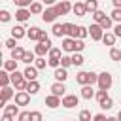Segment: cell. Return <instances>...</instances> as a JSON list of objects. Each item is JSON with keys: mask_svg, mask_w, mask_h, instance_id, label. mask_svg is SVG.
Returning a JSON list of instances; mask_svg holds the SVG:
<instances>
[{"mask_svg": "<svg viewBox=\"0 0 121 121\" xmlns=\"http://www.w3.org/2000/svg\"><path fill=\"white\" fill-rule=\"evenodd\" d=\"M9 81H11V78L8 76V72H6V70H2V72H0V83H2V87L6 89Z\"/></svg>", "mask_w": 121, "mask_h": 121, "instance_id": "25", "label": "cell"}, {"mask_svg": "<svg viewBox=\"0 0 121 121\" xmlns=\"http://www.w3.org/2000/svg\"><path fill=\"white\" fill-rule=\"evenodd\" d=\"M62 49H64V51H74V53H76V40H74V38H64Z\"/></svg>", "mask_w": 121, "mask_h": 121, "instance_id": "11", "label": "cell"}, {"mask_svg": "<svg viewBox=\"0 0 121 121\" xmlns=\"http://www.w3.org/2000/svg\"><path fill=\"white\" fill-rule=\"evenodd\" d=\"M59 57H60V49L53 47V49L49 51V59H59Z\"/></svg>", "mask_w": 121, "mask_h": 121, "instance_id": "43", "label": "cell"}, {"mask_svg": "<svg viewBox=\"0 0 121 121\" xmlns=\"http://www.w3.org/2000/svg\"><path fill=\"white\" fill-rule=\"evenodd\" d=\"M47 40H49V38H47L45 30H42V32H40V40H38V42H47Z\"/></svg>", "mask_w": 121, "mask_h": 121, "instance_id": "51", "label": "cell"}, {"mask_svg": "<svg viewBox=\"0 0 121 121\" xmlns=\"http://www.w3.org/2000/svg\"><path fill=\"white\" fill-rule=\"evenodd\" d=\"M70 64H72V57H60V68L66 70Z\"/></svg>", "mask_w": 121, "mask_h": 121, "instance_id": "34", "label": "cell"}, {"mask_svg": "<svg viewBox=\"0 0 121 121\" xmlns=\"http://www.w3.org/2000/svg\"><path fill=\"white\" fill-rule=\"evenodd\" d=\"M28 17H30V9H17V13H15V19L21 21V23L26 21Z\"/></svg>", "mask_w": 121, "mask_h": 121, "instance_id": "18", "label": "cell"}, {"mask_svg": "<svg viewBox=\"0 0 121 121\" xmlns=\"http://www.w3.org/2000/svg\"><path fill=\"white\" fill-rule=\"evenodd\" d=\"M83 47H85L83 40H76V51H83Z\"/></svg>", "mask_w": 121, "mask_h": 121, "instance_id": "49", "label": "cell"}, {"mask_svg": "<svg viewBox=\"0 0 121 121\" xmlns=\"http://www.w3.org/2000/svg\"><path fill=\"white\" fill-rule=\"evenodd\" d=\"M89 79H91V76H89V72H79L78 76H76V81L79 83V85H89Z\"/></svg>", "mask_w": 121, "mask_h": 121, "instance_id": "12", "label": "cell"}, {"mask_svg": "<svg viewBox=\"0 0 121 121\" xmlns=\"http://www.w3.org/2000/svg\"><path fill=\"white\" fill-rule=\"evenodd\" d=\"M72 64H74V66H81V64H83V57H81L79 53H74V57H72Z\"/></svg>", "mask_w": 121, "mask_h": 121, "instance_id": "31", "label": "cell"}, {"mask_svg": "<svg viewBox=\"0 0 121 121\" xmlns=\"http://www.w3.org/2000/svg\"><path fill=\"white\" fill-rule=\"evenodd\" d=\"M108 121H117V117H108Z\"/></svg>", "mask_w": 121, "mask_h": 121, "instance_id": "55", "label": "cell"}, {"mask_svg": "<svg viewBox=\"0 0 121 121\" xmlns=\"http://www.w3.org/2000/svg\"><path fill=\"white\" fill-rule=\"evenodd\" d=\"M25 53H26V51H25L23 47H15V49L11 51V60H17V62H19V60H23Z\"/></svg>", "mask_w": 121, "mask_h": 121, "instance_id": "13", "label": "cell"}, {"mask_svg": "<svg viewBox=\"0 0 121 121\" xmlns=\"http://www.w3.org/2000/svg\"><path fill=\"white\" fill-rule=\"evenodd\" d=\"M98 87H100V91H108L112 87V74L110 72L98 74Z\"/></svg>", "mask_w": 121, "mask_h": 121, "instance_id": "1", "label": "cell"}, {"mask_svg": "<svg viewBox=\"0 0 121 121\" xmlns=\"http://www.w3.org/2000/svg\"><path fill=\"white\" fill-rule=\"evenodd\" d=\"M79 121H91V112L89 110H81L79 112Z\"/></svg>", "mask_w": 121, "mask_h": 121, "instance_id": "35", "label": "cell"}, {"mask_svg": "<svg viewBox=\"0 0 121 121\" xmlns=\"http://www.w3.org/2000/svg\"><path fill=\"white\" fill-rule=\"evenodd\" d=\"M30 102V95L26 93V91H19L17 95H15V104L17 106H26Z\"/></svg>", "mask_w": 121, "mask_h": 121, "instance_id": "3", "label": "cell"}, {"mask_svg": "<svg viewBox=\"0 0 121 121\" xmlns=\"http://www.w3.org/2000/svg\"><path fill=\"white\" fill-rule=\"evenodd\" d=\"M72 9H74V13H76V15H79V17H83V15L87 13V9H85V4H79V2H76Z\"/></svg>", "mask_w": 121, "mask_h": 121, "instance_id": "20", "label": "cell"}, {"mask_svg": "<svg viewBox=\"0 0 121 121\" xmlns=\"http://www.w3.org/2000/svg\"><path fill=\"white\" fill-rule=\"evenodd\" d=\"M30 13H43V8H42V4H40V2H34V4L30 6Z\"/></svg>", "mask_w": 121, "mask_h": 121, "instance_id": "29", "label": "cell"}, {"mask_svg": "<svg viewBox=\"0 0 121 121\" xmlns=\"http://www.w3.org/2000/svg\"><path fill=\"white\" fill-rule=\"evenodd\" d=\"M17 112H19V110H17V104H11V106H6V113H8V115H11V117H13V115H15Z\"/></svg>", "mask_w": 121, "mask_h": 121, "instance_id": "37", "label": "cell"}, {"mask_svg": "<svg viewBox=\"0 0 121 121\" xmlns=\"http://www.w3.org/2000/svg\"><path fill=\"white\" fill-rule=\"evenodd\" d=\"M93 121H108V117H106V115H102V113H96V115L93 117Z\"/></svg>", "mask_w": 121, "mask_h": 121, "instance_id": "50", "label": "cell"}, {"mask_svg": "<svg viewBox=\"0 0 121 121\" xmlns=\"http://www.w3.org/2000/svg\"><path fill=\"white\" fill-rule=\"evenodd\" d=\"M78 102H79V98L76 95H66L62 98V106L64 108H74V106H78Z\"/></svg>", "mask_w": 121, "mask_h": 121, "instance_id": "6", "label": "cell"}, {"mask_svg": "<svg viewBox=\"0 0 121 121\" xmlns=\"http://www.w3.org/2000/svg\"><path fill=\"white\" fill-rule=\"evenodd\" d=\"M112 21H117L121 25V9H113L112 11Z\"/></svg>", "mask_w": 121, "mask_h": 121, "instance_id": "39", "label": "cell"}, {"mask_svg": "<svg viewBox=\"0 0 121 121\" xmlns=\"http://www.w3.org/2000/svg\"><path fill=\"white\" fill-rule=\"evenodd\" d=\"M45 64H47V62H45V59H43V57L36 59V68H45Z\"/></svg>", "mask_w": 121, "mask_h": 121, "instance_id": "46", "label": "cell"}, {"mask_svg": "<svg viewBox=\"0 0 121 121\" xmlns=\"http://www.w3.org/2000/svg\"><path fill=\"white\" fill-rule=\"evenodd\" d=\"M117 121H121V110H119V113H117Z\"/></svg>", "mask_w": 121, "mask_h": 121, "instance_id": "56", "label": "cell"}, {"mask_svg": "<svg viewBox=\"0 0 121 121\" xmlns=\"http://www.w3.org/2000/svg\"><path fill=\"white\" fill-rule=\"evenodd\" d=\"M51 30H53V34H55V36H59V38H60V36H64V26H62V25H59V23H55Z\"/></svg>", "mask_w": 121, "mask_h": 121, "instance_id": "26", "label": "cell"}, {"mask_svg": "<svg viewBox=\"0 0 121 121\" xmlns=\"http://www.w3.org/2000/svg\"><path fill=\"white\" fill-rule=\"evenodd\" d=\"M110 57H112L113 60H121V51L115 49V47H112V49H110Z\"/></svg>", "mask_w": 121, "mask_h": 121, "instance_id": "33", "label": "cell"}, {"mask_svg": "<svg viewBox=\"0 0 121 121\" xmlns=\"http://www.w3.org/2000/svg\"><path fill=\"white\" fill-rule=\"evenodd\" d=\"M9 19H11V15H9L6 9H2V11H0V21H2V23H8Z\"/></svg>", "mask_w": 121, "mask_h": 121, "instance_id": "40", "label": "cell"}, {"mask_svg": "<svg viewBox=\"0 0 121 121\" xmlns=\"http://www.w3.org/2000/svg\"><path fill=\"white\" fill-rule=\"evenodd\" d=\"M47 51H51V42H49V40H47V42H38V45H36L34 53H36L38 57H43Z\"/></svg>", "mask_w": 121, "mask_h": 121, "instance_id": "2", "label": "cell"}, {"mask_svg": "<svg viewBox=\"0 0 121 121\" xmlns=\"http://www.w3.org/2000/svg\"><path fill=\"white\" fill-rule=\"evenodd\" d=\"M40 91V83L38 81H28V85H26V93L28 95H36Z\"/></svg>", "mask_w": 121, "mask_h": 121, "instance_id": "22", "label": "cell"}, {"mask_svg": "<svg viewBox=\"0 0 121 121\" xmlns=\"http://www.w3.org/2000/svg\"><path fill=\"white\" fill-rule=\"evenodd\" d=\"M4 70L6 72H11V74L17 72V60H6L4 62Z\"/></svg>", "mask_w": 121, "mask_h": 121, "instance_id": "24", "label": "cell"}, {"mask_svg": "<svg viewBox=\"0 0 121 121\" xmlns=\"http://www.w3.org/2000/svg\"><path fill=\"white\" fill-rule=\"evenodd\" d=\"M87 34H89V28H85V26H78V36H76L78 40H83Z\"/></svg>", "mask_w": 121, "mask_h": 121, "instance_id": "30", "label": "cell"}, {"mask_svg": "<svg viewBox=\"0 0 121 121\" xmlns=\"http://www.w3.org/2000/svg\"><path fill=\"white\" fill-rule=\"evenodd\" d=\"M98 25H100L102 28H106V30H108V28L112 26V19H110V17H106V19H102V21H100Z\"/></svg>", "mask_w": 121, "mask_h": 121, "instance_id": "41", "label": "cell"}, {"mask_svg": "<svg viewBox=\"0 0 121 121\" xmlns=\"http://www.w3.org/2000/svg\"><path fill=\"white\" fill-rule=\"evenodd\" d=\"M72 8H74V6H70L68 2H60V4L55 6V11H57V15H64V13H68Z\"/></svg>", "mask_w": 121, "mask_h": 121, "instance_id": "8", "label": "cell"}, {"mask_svg": "<svg viewBox=\"0 0 121 121\" xmlns=\"http://www.w3.org/2000/svg\"><path fill=\"white\" fill-rule=\"evenodd\" d=\"M42 19H43L45 23H53V21L57 19V11H55V8H49V9H45V11L42 13Z\"/></svg>", "mask_w": 121, "mask_h": 121, "instance_id": "7", "label": "cell"}, {"mask_svg": "<svg viewBox=\"0 0 121 121\" xmlns=\"http://www.w3.org/2000/svg\"><path fill=\"white\" fill-rule=\"evenodd\" d=\"M53 76H55V79H57V81H59V83H62V81H64V79H66V78H68V72H66V70H64V68H57V70H55V74H53Z\"/></svg>", "mask_w": 121, "mask_h": 121, "instance_id": "16", "label": "cell"}, {"mask_svg": "<svg viewBox=\"0 0 121 121\" xmlns=\"http://www.w3.org/2000/svg\"><path fill=\"white\" fill-rule=\"evenodd\" d=\"M47 64H49V66H53V68L57 70V68H59V64H60V59H49V60H47Z\"/></svg>", "mask_w": 121, "mask_h": 121, "instance_id": "44", "label": "cell"}, {"mask_svg": "<svg viewBox=\"0 0 121 121\" xmlns=\"http://www.w3.org/2000/svg\"><path fill=\"white\" fill-rule=\"evenodd\" d=\"M30 121H42V113L40 112H30Z\"/></svg>", "mask_w": 121, "mask_h": 121, "instance_id": "45", "label": "cell"}, {"mask_svg": "<svg viewBox=\"0 0 121 121\" xmlns=\"http://www.w3.org/2000/svg\"><path fill=\"white\" fill-rule=\"evenodd\" d=\"M113 9H121V0H113Z\"/></svg>", "mask_w": 121, "mask_h": 121, "instance_id": "53", "label": "cell"}, {"mask_svg": "<svg viewBox=\"0 0 121 121\" xmlns=\"http://www.w3.org/2000/svg\"><path fill=\"white\" fill-rule=\"evenodd\" d=\"M23 74H25V79H28V81H36V78H38V68H36V66H26Z\"/></svg>", "mask_w": 121, "mask_h": 121, "instance_id": "5", "label": "cell"}, {"mask_svg": "<svg viewBox=\"0 0 121 121\" xmlns=\"http://www.w3.org/2000/svg\"><path fill=\"white\" fill-rule=\"evenodd\" d=\"M96 8H98V4H96L95 0H87V2H85V9H87V11H93V13H95V11H98Z\"/></svg>", "mask_w": 121, "mask_h": 121, "instance_id": "28", "label": "cell"}, {"mask_svg": "<svg viewBox=\"0 0 121 121\" xmlns=\"http://www.w3.org/2000/svg\"><path fill=\"white\" fill-rule=\"evenodd\" d=\"M112 106H113V100H112L110 96H108L106 100H102V102H100V108H104V110H110Z\"/></svg>", "mask_w": 121, "mask_h": 121, "instance_id": "36", "label": "cell"}, {"mask_svg": "<svg viewBox=\"0 0 121 121\" xmlns=\"http://www.w3.org/2000/svg\"><path fill=\"white\" fill-rule=\"evenodd\" d=\"M40 32H42V30H40L38 26H30L28 32H26V36H28L30 40H40Z\"/></svg>", "mask_w": 121, "mask_h": 121, "instance_id": "21", "label": "cell"}, {"mask_svg": "<svg viewBox=\"0 0 121 121\" xmlns=\"http://www.w3.org/2000/svg\"><path fill=\"white\" fill-rule=\"evenodd\" d=\"M93 19H95V21H96V25H98V23H100L102 19H106V13L98 9V11H95V13H93Z\"/></svg>", "mask_w": 121, "mask_h": 121, "instance_id": "32", "label": "cell"}, {"mask_svg": "<svg viewBox=\"0 0 121 121\" xmlns=\"http://www.w3.org/2000/svg\"><path fill=\"white\" fill-rule=\"evenodd\" d=\"M81 96H83V98H87V100H89V98H93V96H95V91H93V87H91V85H85V87H81Z\"/></svg>", "mask_w": 121, "mask_h": 121, "instance_id": "23", "label": "cell"}, {"mask_svg": "<svg viewBox=\"0 0 121 121\" xmlns=\"http://www.w3.org/2000/svg\"><path fill=\"white\" fill-rule=\"evenodd\" d=\"M26 32H25V28L21 26V25H17V26H13L11 28V38H15V40H19V38H23Z\"/></svg>", "mask_w": 121, "mask_h": 121, "instance_id": "15", "label": "cell"}, {"mask_svg": "<svg viewBox=\"0 0 121 121\" xmlns=\"http://www.w3.org/2000/svg\"><path fill=\"white\" fill-rule=\"evenodd\" d=\"M64 91H66V89H64L62 83H53V85H51V95H55V96H62Z\"/></svg>", "mask_w": 121, "mask_h": 121, "instance_id": "14", "label": "cell"}, {"mask_svg": "<svg viewBox=\"0 0 121 121\" xmlns=\"http://www.w3.org/2000/svg\"><path fill=\"white\" fill-rule=\"evenodd\" d=\"M113 34H115V38H121V25H117L113 28Z\"/></svg>", "mask_w": 121, "mask_h": 121, "instance_id": "52", "label": "cell"}, {"mask_svg": "<svg viewBox=\"0 0 121 121\" xmlns=\"http://www.w3.org/2000/svg\"><path fill=\"white\" fill-rule=\"evenodd\" d=\"M62 26H64V34H70V36L76 40V36H78V26L72 25V23H64Z\"/></svg>", "mask_w": 121, "mask_h": 121, "instance_id": "10", "label": "cell"}, {"mask_svg": "<svg viewBox=\"0 0 121 121\" xmlns=\"http://www.w3.org/2000/svg\"><path fill=\"white\" fill-rule=\"evenodd\" d=\"M2 121H13V117H11V115H8V113H4V117H2Z\"/></svg>", "mask_w": 121, "mask_h": 121, "instance_id": "54", "label": "cell"}, {"mask_svg": "<svg viewBox=\"0 0 121 121\" xmlns=\"http://www.w3.org/2000/svg\"><path fill=\"white\" fill-rule=\"evenodd\" d=\"M62 104V100L59 98V96H55V95H49L47 98H45V106H49V108H57V106H60Z\"/></svg>", "mask_w": 121, "mask_h": 121, "instance_id": "9", "label": "cell"}, {"mask_svg": "<svg viewBox=\"0 0 121 121\" xmlns=\"http://www.w3.org/2000/svg\"><path fill=\"white\" fill-rule=\"evenodd\" d=\"M32 60H34V53H30V51H26V53H25V57H23V60H21V62H26V64H30V62H32Z\"/></svg>", "mask_w": 121, "mask_h": 121, "instance_id": "38", "label": "cell"}, {"mask_svg": "<svg viewBox=\"0 0 121 121\" xmlns=\"http://www.w3.org/2000/svg\"><path fill=\"white\" fill-rule=\"evenodd\" d=\"M102 30H104V28H102L100 25H91V28H89V34H91V38H93V40H96V42H98V40H102V38H104Z\"/></svg>", "mask_w": 121, "mask_h": 121, "instance_id": "4", "label": "cell"}, {"mask_svg": "<svg viewBox=\"0 0 121 121\" xmlns=\"http://www.w3.org/2000/svg\"><path fill=\"white\" fill-rule=\"evenodd\" d=\"M6 47L13 51V49H15V47H19V45L15 43V38H9V40H6Z\"/></svg>", "mask_w": 121, "mask_h": 121, "instance_id": "42", "label": "cell"}, {"mask_svg": "<svg viewBox=\"0 0 121 121\" xmlns=\"http://www.w3.org/2000/svg\"><path fill=\"white\" fill-rule=\"evenodd\" d=\"M13 96V91L9 89V87H6V89H2V100H0V106H6V102L9 100Z\"/></svg>", "mask_w": 121, "mask_h": 121, "instance_id": "17", "label": "cell"}, {"mask_svg": "<svg viewBox=\"0 0 121 121\" xmlns=\"http://www.w3.org/2000/svg\"><path fill=\"white\" fill-rule=\"evenodd\" d=\"M9 78H11V83H13L15 87H17L19 83H23V81H25V74H21V72H13Z\"/></svg>", "mask_w": 121, "mask_h": 121, "instance_id": "19", "label": "cell"}, {"mask_svg": "<svg viewBox=\"0 0 121 121\" xmlns=\"http://www.w3.org/2000/svg\"><path fill=\"white\" fill-rule=\"evenodd\" d=\"M19 121H30V112H23V113H19Z\"/></svg>", "mask_w": 121, "mask_h": 121, "instance_id": "48", "label": "cell"}, {"mask_svg": "<svg viewBox=\"0 0 121 121\" xmlns=\"http://www.w3.org/2000/svg\"><path fill=\"white\" fill-rule=\"evenodd\" d=\"M102 42H104L106 45H113V43H115V34L106 32V34H104V38H102Z\"/></svg>", "mask_w": 121, "mask_h": 121, "instance_id": "27", "label": "cell"}, {"mask_svg": "<svg viewBox=\"0 0 121 121\" xmlns=\"http://www.w3.org/2000/svg\"><path fill=\"white\" fill-rule=\"evenodd\" d=\"M106 98H108L106 91H98V93H96V100H98V102H102V100H106Z\"/></svg>", "mask_w": 121, "mask_h": 121, "instance_id": "47", "label": "cell"}]
</instances>
